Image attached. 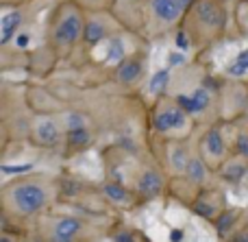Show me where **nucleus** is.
<instances>
[{
    "instance_id": "18",
    "label": "nucleus",
    "mask_w": 248,
    "mask_h": 242,
    "mask_svg": "<svg viewBox=\"0 0 248 242\" xmlns=\"http://www.w3.org/2000/svg\"><path fill=\"white\" fill-rule=\"evenodd\" d=\"M192 212L198 214L201 218H207V221H216V216H218V208H216L214 203H209V201H202V199H196L192 203Z\"/></svg>"
},
{
    "instance_id": "3",
    "label": "nucleus",
    "mask_w": 248,
    "mask_h": 242,
    "mask_svg": "<svg viewBox=\"0 0 248 242\" xmlns=\"http://www.w3.org/2000/svg\"><path fill=\"white\" fill-rule=\"evenodd\" d=\"M83 31H85V17H83L81 4L74 0L61 2L50 17L52 46L61 50H72L74 44L83 39Z\"/></svg>"
},
{
    "instance_id": "13",
    "label": "nucleus",
    "mask_w": 248,
    "mask_h": 242,
    "mask_svg": "<svg viewBox=\"0 0 248 242\" xmlns=\"http://www.w3.org/2000/svg\"><path fill=\"white\" fill-rule=\"evenodd\" d=\"M201 146H202V153H205L207 157H211V160H216V161L222 160L224 151H227V144H224L222 131H220L218 127H211V129L202 135Z\"/></svg>"
},
{
    "instance_id": "17",
    "label": "nucleus",
    "mask_w": 248,
    "mask_h": 242,
    "mask_svg": "<svg viewBox=\"0 0 248 242\" xmlns=\"http://www.w3.org/2000/svg\"><path fill=\"white\" fill-rule=\"evenodd\" d=\"M237 221V210H224V212H220L218 216H216V229H218L220 236H224L227 231H231V227L235 225Z\"/></svg>"
},
{
    "instance_id": "15",
    "label": "nucleus",
    "mask_w": 248,
    "mask_h": 242,
    "mask_svg": "<svg viewBox=\"0 0 248 242\" xmlns=\"http://www.w3.org/2000/svg\"><path fill=\"white\" fill-rule=\"evenodd\" d=\"M103 194L116 205H128L131 203V192H128L122 183H113V181L103 183Z\"/></svg>"
},
{
    "instance_id": "29",
    "label": "nucleus",
    "mask_w": 248,
    "mask_h": 242,
    "mask_svg": "<svg viewBox=\"0 0 248 242\" xmlns=\"http://www.w3.org/2000/svg\"><path fill=\"white\" fill-rule=\"evenodd\" d=\"M0 242H11V238H9V236H2V238H0Z\"/></svg>"
},
{
    "instance_id": "25",
    "label": "nucleus",
    "mask_w": 248,
    "mask_h": 242,
    "mask_svg": "<svg viewBox=\"0 0 248 242\" xmlns=\"http://www.w3.org/2000/svg\"><path fill=\"white\" fill-rule=\"evenodd\" d=\"M111 238H113V242H137L135 234H133L131 229H118Z\"/></svg>"
},
{
    "instance_id": "14",
    "label": "nucleus",
    "mask_w": 248,
    "mask_h": 242,
    "mask_svg": "<svg viewBox=\"0 0 248 242\" xmlns=\"http://www.w3.org/2000/svg\"><path fill=\"white\" fill-rule=\"evenodd\" d=\"M107 29H105L103 20H87L85 22V31H83V42L96 46V44L105 42L107 39Z\"/></svg>"
},
{
    "instance_id": "16",
    "label": "nucleus",
    "mask_w": 248,
    "mask_h": 242,
    "mask_svg": "<svg viewBox=\"0 0 248 242\" xmlns=\"http://www.w3.org/2000/svg\"><path fill=\"white\" fill-rule=\"evenodd\" d=\"M185 177L189 179L192 183H205L207 179V166H205V160H201V157H189L187 166H185Z\"/></svg>"
},
{
    "instance_id": "28",
    "label": "nucleus",
    "mask_w": 248,
    "mask_h": 242,
    "mask_svg": "<svg viewBox=\"0 0 248 242\" xmlns=\"http://www.w3.org/2000/svg\"><path fill=\"white\" fill-rule=\"evenodd\" d=\"M126 2H137V0H107L109 7H118V4H126Z\"/></svg>"
},
{
    "instance_id": "22",
    "label": "nucleus",
    "mask_w": 248,
    "mask_h": 242,
    "mask_svg": "<svg viewBox=\"0 0 248 242\" xmlns=\"http://www.w3.org/2000/svg\"><path fill=\"white\" fill-rule=\"evenodd\" d=\"M187 161H189L187 151H185L183 146H176L174 153H172V166H174V170H179V173H185V166H187Z\"/></svg>"
},
{
    "instance_id": "27",
    "label": "nucleus",
    "mask_w": 248,
    "mask_h": 242,
    "mask_svg": "<svg viewBox=\"0 0 248 242\" xmlns=\"http://www.w3.org/2000/svg\"><path fill=\"white\" fill-rule=\"evenodd\" d=\"M229 242H248V231H237V234H233L231 238H229Z\"/></svg>"
},
{
    "instance_id": "6",
    "label": "nucleus",
    "mask_w": 248,
    "mask_h": 242,
    "mask_svg": "<svg viewBox=\"0 0 248 242\" xmlns=\"http://www.w3.org/2000/svg\"><path fill=\"white\" fill-rule=\"evenodd\" d=\"M187 116H189V113L185 112V109L181 107L176 100H172L170 105L161 107L157 113H155L153 129L157 131V133H170V131L185 127V122H187Z\"/></svg>"
},
{
    "instance_id": "8",
    "label": "nucleus",
    "mask_w": 248,
    "mask_h": 242,
    "mask_svg": "<svg viewBox=\"0 0 248 242\" xmlns=\"http://www.w3.org/2000/svg\"><path fill=\"white\" fill-rule=\"evenodd\" d=\"M176 103L189 113V116H198V113L207 112L211 105V87L207 83L198 85L192 94H179L176 96Z\"/></svg>"
},
{
    "instance_id": "12",
    "label": "nucleus",
    "mask_w": 248,
    "mask_h": 242,
    "mask_svg": "<svg viewBox=\"0 0 248 242\" xmlns=\"http://www.w3.org/2000/svg\"><path fill=\"white\" fill-rule=\"evenodd\" d=\"M22 22H24L22 9H11V11L2 13V20H0V46H9L16 39V35L20 33Z\"/></svg>"
},
{
    "instance_id": "9",
    "label": "nucleus",
    "mask_w": 248,
    "mask_h": 242,
    "mask_svg": "<svg viewBox=\"0 0 248 242\" xmlns=\"http://www.w3.org/2000/svg\"><path fill=\"white\" fill-rule=\"evenodd\" d=\"M83 231V223L74 216H61L50 227V242H77Z\"/></svg>"
},
{
    "instance_id": "19",
    "label": "nucleus",
    "mask_w": 248,
    "mask_h": 242,
    "mask_svg": "<svg viewBox=\"0 0 248 242\" xmlns=\"http://www.w3.org/2000/svg\"><path fill=\"white\" fill-rule=\"evenodd\" d=\"M246 72H248V50L240 52V55L233 59V64H229V68H227V74L233 79L244 77Z\"/></svg>"
},
{
    "instance_id": "4",
    "label": "nucleus",
    "mask_w": 248,
    "mask_h": 242,
    "mask_svg": "<svg viewBox=\"0 0 248 242\" xmlns=\"http://www.w3.org/2000/svg\"><path fill=\"white\" fill-rule=\"evenodd\" d=\"M7 196L11 201V208L20 216H33V214L42 212L46 208L50 192L44 183L26 179V181H16L13 186H9Z\"/></svg>"
},
{
    "instance_id": "23",
    "label": "nucleus",
    "mask_w": 248,
    "mask_h": 242,
    "mask_svg": "<svg viewBox=\"0 0 248 242\" xmlns=\"http://www.w3.org/2000/svg\"><path fill=\"white\" fill-rule=\"evenodd\" d=\"M244 173H246L244 164H229L222 173V179H227V181H240L244 177Z\"/></svg>"
},
{
    "instance_id": "24",
    "label": "nucleus",
    "mask_w": 248,
    "mask_h": 242,
    "mask_svg": "<svg viewBox=\"0 0 248 242\" xmlns=\"http://www.w3.org/2000/svg\"><path fill=\"white\" fill-rule=\"evenodd\" d=\"M235 153L240 157H244V160H248V131H244V133H240L235 138Z\"/></svg>"
},
{
    "instance_id": "5",
    "label": "nucleus",
    "mask_w": 248,
    "mask_h": 242,
    "mask_svg": "<svg viewBox=\"0 0 248 242\" xmlns=\"http://www.w3.org/2000/svg\"><path fill=\"white\" fill-rule=\"evenodd\" d=\"M92 144V133L87 129V120L83 113L72 112L68 116V127H65V146L68 151H83Z\"/></svg>"
},
{
    "instance_id": "2",
    "label": "nucleus",
    "mask_w": 248,
    "mask_h": 242,
    "mask_svg": "<svg viewBox=\"0 0 248 242\" xmlns=\"http://www.w3.org/2000/svg\"><path fill=\"white\" fill-rule=\"evenodd\" d=\"M196 0H137V2L118 4L124 11L137 13L135 31H141L146 37H159L168 31H176L185 20L187 11Z\"/></svg>"
},
{
    "instance_id": "1",
    "label": "nucleus",
    "mask_w": 248,
    "mask_h": 242,
    "mask_svg": "<svg viewBox=\"0 0 248 242\" xmlns=\"http://www.w3.org/2000/svg\"><path fill=\"white\" fill-rule=\"evenodd\" d=\"M229 26V0H196L176 29L181 48H205L224 35Z\"/></svg>"
},
{
    "instance_id": "10",
    "label": "nucleus",
    "mask_w": 248,
    "mask_h": 242,
    "mask_svg": "<svg viewBox=\"0 0 248 242\" xmlns=\"http://www.w3.org/2000/svg\"><path fill=\"white\" fill-rule=\"evenodd\" d=\"M33 140L39 146H46V148L57 146L61 140V129L55 118H39L33 125Z\"/></svg>"
},
{
    "instance_id": "20",
    "label": "nucleus",
    "mask_w": 248,
    "mask_h": 242,
    "mask_svg": "<svg viewBox=\"0 0 248 242\" xmlns=\"http://www.w3.org/2000/svg\"><path fill=\"white\" fill-rule=\"evenodd\" d=\"M168 81H170V70H168V68L157 70V72L153 74V79H150L148 90L153 92V94H161V92L168 87Z\"/></svg>"
},
{
    "instance_id": "21",
    "label": "nucleus",
    "mask_w": 248,
    "mask_h": 242,
    "mask_svg": "<svg viewBox=\"0 0 248 242\" xmlns=\"http://www.w3.org/2000/svg\"><path fill=\"white\" fill-rule=\"evenodd\" d=\"M124 59V44L120 37H109V61L120 64Z\"/></svg>"
},
{
    "instance_id": "7",
    "label": "nucleus",
    "mask_w": 248,
    "mask_h": 242,
    "mask_svg": "<svg viewBox=\"0 0 248 242\" xmlns=\"http://www.w3.org/2000/svg\"><path fill=\"white\" fill-rule=\"evenodd\" d=\"M146 72V57L144 55H131L124 57L116 68V79L120 85H135L137 81H141Z\"/></svg>"
},
{
    "instance_id": "11",
    "label": "nucleus",
    "mask_w": 248,
    "mask_h": 242,
    "mask_svg": "<svg viewBox=\"0 0 248 242\" xmlns=\"http://www.w3.org/2000/svg\"><path fill=\"white\" fill-rule=\"evenodd\" d=\"M135 190H137V194L146 201L157 199V196H161V192H163V177L157 173V170H144L135 183Z\"/></svg>"
},
{
    "instance_id": "26",
    "label": "nucleus",
    "mask_w": 248,
    "mask_h": 242,
    "mask_svg": "<svg viewBox=\"0 0 248 242\" xmlns=\"http://www.w3.org/2000/svg\"><path fill=\"white\" fill-rule=\"evenodd\" d=\"M31 168H33L31 164H26V166H2V173H7V175H20V173H29Z\"/></svg>"
}]
</instances>
